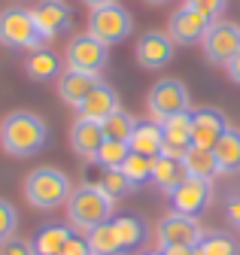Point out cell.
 <instances>
[{"label": "cell", "mask_w": 240, "mask_h": 255, "mask_svg": "<svg viewBox=\"0 0 240 255\" xmlns=\"http://www.w3.org/2000/svg\"><path fill=\"white\" fill-rule=\"evenodd\" d=\"M31 12H34V21L43 30L46 40H55V37L67 34L73 27V12H70V6L64 0H40Z\"/></svg>", "instance_id": "4fadbf2b"}, {"label": "cell", "mask_w": 240, "mask_h": 255, "mask_svg": "<svg viewBox=\"0 0 240 255\" xmlns=\"http://www.w3.org/2000/svg\"><path fill=\"white\" fill-rule=\"evenodd\" d=\"M116 110H122V107H119V94H116L107 82H98L95 91L76 107L79 119H92V122H104V119L113 116Z\"/></svg>", "instance_id": "ac0fdd59"}, {"label": "cell", "mask_w": 240, "mask_h": 255, "mask_svg": "<svg viewBox=\"0 0 240 255\" xmlns=\"http://www.w3.org/2000/svg\"><path fill=\"white\" fill-rule=\"evenodd\" d=\"M146 107L152 122H161L176 113H189V88L183 85V79H161L149 88Z\"/></svg>", "instance_id": "52a82bcc"}, {"label": "cell", "mask_w": 240, "mask_h": 255, "mask_svg": "<svg viewBox=\"0 0 240 255\" xmlns=\"http://www.w3.org/2000/svg\"><path fill=\"white\" fill-rule=\"evenodd\" d=\"M152 167H155V158L152 155H140V152H131L122 164V173L134 182V185H143V182H152Z\"/></svg>", "instance_id": "f1b7e54d"}, {"label": "cell", "mask_w": 240, "mask_h": 255, "mask_svg": "<svg viewBox=\"0 0 240 255\" xmlns=\"http://www.w3.org/2000/svg\"><path fill=\"white\" fill-rule=\"evenodd\" d=\"M61 255H92V252H88V240L85 237H70L67 243H64V249H61Z\"/></svg>", "instance_id": "d590c367"}, {"label": "cell", "mask_w": 240, "mask_h": 255, "mask_svg": "<svg viewBox=\"0 0 240 255\" xmlns=\"http://www.w3.org/2000/svg\"><path fill=\"white\" fill-rule=\"evenodd\" d=\"M158 246L167 249V246H189V249H198V243L204 240V228L192 216H183V213H167L161 222H158Z\"/></svg>", "instance_id": "9c48e42d"}, {"label": "cell", "mask_w": 240, "mask_h": 255, "mask_svg": "<svg viewBox=\"0 0 240 255\" xmlns=\"http://www.w3.org/2000/svg\"><path fill=\"white\" fill-rule=\"evenodd\" d=\"M55 82H58V85H55V88H58V98L76 110V107L88 98V94L95 91V85H98L101 79H98L95 73H82V70H70V67H64L61 76H58Z\"/></svg>", "instance_id": "2e32d148"}, {"label": "cell", "mask_w": 240, "mask_h": 255, "mask_svg": "<svg viewBox=\"0 0 240 255\" xmlns=\"http://www.w3.org/2000/svg\"><path fill=\"white\" fill-rule=\"evenodd\" d=\"M195 252L198 255H240L237 252V243L228 234H204V240L198 243Z\"/></svg>", "instance_id": "4dcf8cb0"}, {"label": "cell", "mask_w": 240, "mask_h": 255, "mask_svg": "<svg viewBox=\"0 0 240 255\" xmlns=\"http://www.w3.org/2000/svg\"><path fill=\"white\" fill-rule=\"evenodd\" d=\"M216 161H219V173H240V128H228L222 134V140L213 146Z\"/></svg>", "instance_id": "7402d4cb"}, {"label": "cell", "mask_w": 240, "mask_h": 255, "mask_svg": "<svg viewBox=\"0 0 240 255\" xmlns=\"http://www.w3.org/2000/svg\"><path fill=\"white\" fill-rule=\"evenodd\" d=\"M201 49H204L210 64H222V67H225V64L240 52V24L216 18L213 24H210V30L204 34Z\"/></svg>", "instance_id": "ba28073f"}, {"label": "cell", "mask_w": 240, "mask_h": 255, "mask_svg": "<svg viewBox=\"0 0 240 255\" xmlns=\"http://www.w3.org/2000/svg\"><path fill=\"white\" fill-rule=\"evenodd\" d=\"M101 125H104L107 140H122V143H128L131 134H134V128H137V119H134L131 113H125V110H116V113L107 116Z\"/></svg>", "instance_id": "4316f807"}, {"label": "cell", "mask_w": 240, "mask_h": 255, "mask_svg": "<svg viewBox=\"0 0 240 255\" xmlns=\"http://www.w3.org/2000/svg\"><path fill=\"white\" fill-rule=\"evenodd\" d=\"M0 255H34V246H31V240L9 237L6 243H0Z\"/></svg>", "instance_id": "836d02e7"}, {"label": "cell", "mask_w": 240, "mask_h": 255, "mask_svg": "<svg viewBox=\"0 0 240 255\" xmlns=\"http://www.w3.org/2000/svg\"><path fill=\"white\" fill-rule=\"evenodd\" d=\"M15 228H18V213L9 201L0 198V243H6L9 237H15Z\"/></svg>", "instance_id": "1f68e13d"}, {"label": "cell", "mask_w": 240, "mask_h": 255, "mask_svg": "<svg viewBox=\"0 0 240 255\" xmlns=\"http://www.w3.org/2000/svg\"><path fill=\"white\" fill-rule=\"evenodd\" d=\"M143 3H149V6H167L170 0H143Z\"/></svg>", "instance_id": "ab89813d"}, {"label": "cell", "mask_w": 240, "mask_h": 255, "mask_svg": "<svg viewBox=\"0 0 240 255\" xmlns=\"http://www.w3.org/2000/svg\"><path fill=\"white\" fill-rule=\"evenodd\" d=\"M167 198H170V207H173L170 213H183V216L195 219L207 210L210 198H213V182L198 179V176H186Z\"/></svg>", "instance_id": "30bf717a"}, {"label": "cell", "mask_w": 240, "mask_h": 255, "mask_svg": "<svg viewBox=\"0 0 240 255\" xmlns=\"http://www.w3.org/2000/svg\"><path fill=\"white\" fill-rule=\"evenodd\" d=\"M98 185L107 191V195L113 198V201H119V198H125V195H131V191L137 188L125 173H122V167L119 170H104V176L98 179Z\"/></svg>", "instance_id": "f546056e"}, {"label": "cell", "mask_w": 240, "mask_h": 255, "mask_svg": "<svg viewBox=\"0 0 240 255\" xmlns=\"http://www.w3.org/2000/svg\"><path fill=\"white\" fill-rule=\"evenodd\" d=\"M225 216H228V222L234 228H240V188H234L225 198Z\"/></svg>", "instance_id": "e575fe53"}, {"label": "cell", "mask_w": 240, "mask_h": 255, "mask_svg": "<svg viewBox=\"0 0 240 255\" xmlns=\"http://www.w3.org/2000/svg\"><path fill=\"white\" fill-rule=\"evenodd\" d=\"M113 228H116V234H119L122 252H134V249H140L143 240H146V222H143L140 216H131V213L116 216V219H113Z\"/></svg>", "instance_id": "603a6c76"}, {"label": "cell", "mask_w": 240, "mask_h": 255, "mask_svg": "<svg viewBox=\"0 0 240 255\" xmlns=\"http://www.w3.org/2000/svg\"><path fill=\"white\" fill-rule=\"evenodd\" d=\"M73 237V231L67 225H43L37 231V237L31 240L34 246V255H61L64 243Z\"/></svg>", "instance_id": "cb8c5ba5"}, {"label": "cell", "mask_w": 240, "mask_h": 255, "mask_svg": "<svg viewBox=\"0 0 240 255\" xmlns=\"http://www.w3.org/2000/svg\"><path fill=\"white\" fill-rule=\"evenodd\" d=\"M88 9H98V6H107V3H119V0H82Z\"/></svg>", "instance_id": "f35d334b"}, {"label": "cell", "mask_w": 240, "mask_h": 255, "mask_svg": "<svg viewBox=\"0 0 240 255\" xmlns=\"http://www.w3.org/2000/svg\"><path fill=\"white\" fill-rule=\"evenodd\" d=\"M131 30H134V18L122 3L98 6V9H92V15H88V34L95 40H101L104 46L122 43L125 37H131Z\"/></svg>", "instance_id": "5b68a950"}, {"label": "cell", "mask_w": 240, "mask_h": 255, "mask_svg": "<svg viewBox=\"0 0 240 255\" xmlns=\"http://www.w3.org/2000/svg\"><path fill=\"white\" fill-rule=\"evenodd\" d=\"M107 134H104V125L101 122H92V119H76L73 128H70V149L82 158H92L98 155V149L104 146Z\"/></svg>", "instance_id": "e0dca14e"}, {"label": "cell", "mask_w": 240, "mask_h": 255, "mask_svg": "<svg viewBox=\"0 0 240 255\" xmlns=\"http://www.w3.org/2000/svg\"><path fill=\"white\" fill-rule=\"evenodd\" d=\"M213 21L216 18H210V15H204V12H198V9H192V6L183 3V6L170 15L167 34H170V40L176 46H195V43L204 40V34L210 30V24H213Z\"/></svg>", "instance_id": "8fae6325"}, {"label": "cell", "mask_w": 240, "mask_h": 255, "mask_svg": "<svg viewBox=\"0 0 240 255\" xmlns=\"http://www.w3.org/2000/svg\"><path fill=\"white\" fill-rule=\"evenodd\" d=\"M173 46L176 43L170 40V34H164V30H146L134 46V58H137V64L143 70H161L173 58Z\"/></svg>", "instance_id": "7c38bea8"}, {"label": "cell", "mask_w": 240, "mask_h": 255, "mask_svg": "<svg viewBox=\"0 0 240 255\" xmlns=\"http://www.w3.org/2000/svg\"><path fill=\"white\" fill-rule=\"evenodd\" d=\"M225 3H228V0H186V6H192V9H198V12L210 15V18H219Z\"/></svg>", "instance_id": "d6a6232c"}, {"label": "cell", "mask_w": 240, "mask_h": 255, "mask_svg": "<svg viewBox=\"0 0 240 255\" xmlns=\"http://www.w3.org/2000/svg\"><path fill=\"white\" fill-rule=\"evenodd\" d=\"M161 255H198V252L189 246H167V249H161Z\"/></svg>", "instance_id": "74e56055"}, {"label": "cell", "mask_w": 240, "mask_h": 255, "mask_svg": "<svg viewBox=\"0 0 240 255\" xmlns=\"http://www.w3.org/2000/svg\"><path fill=\"white\" fill-rule=\"evenodd\" d=\"M186 179V170L183 164H179V158H164L158 155L155 158V167H152V182L164 191V195H170V191Z\"/></svg>", "instance_id": "d4e9b609"}, {"label": "cell", "mask_w": 240, "mask_h": 255, "mask_svg": "<svg viewBox=\"0 0 240 255\" xmlns=\"http://www.w3.org/2000/svg\"><path fill=\"white\" fill-rule=\"evenodd\" d=\"M46 43H49V40L43 37V30L37 27L31 9L9 6V9L0 12V46L34 52V49H43Z\"/></svg>", "instance_id": "277c9868"}, {"label": "cell", "mask_w": 240, "mask_h": 255, "mask_svg": "<svg viewBox=\"0 0 240 255\" xmlns=\"http://www.w3.org/2000/svg\"><path fill=\"white\" fill-rule=\"evenodd\" d=\"M24 70L31 79L37 82H49V79H58L64 70V58H58L52 49H34V52H27V61H24Z\"/></svg>", "instance_id": "ffe728a7"}, {"label": "cell", "mask_w": 240, "mask_h": 255, "mask_svg": "<svg viewBox=\"0 0 240 255\" xmlns=\"http://www.w3.org/2000/svg\"><path fill=\"white\" fill-rule=\"evenodd\" d=\"M24 198L31 207L37 210H55V207H64L70 191H73V182L64 170L58 167H37L27 173L24 179Z\"/></svg>", "instance_id": "3957f363"}, {"label": "cell", "mask_w": 240, "mask_h": 255, "mask_svg": "<svg viewBox=\"0 0 240 255\" xmlns=\"http://www.w3.org/2000/svg\"><path fill=\"white\" fill-rule=\"evenodd\" d=\"M64 207H67V222L76 231H95V228L104 225V222L113 219L116 201L101 185H79V188L70 191Z\"/></svg>", "instance_id": "7a4b0ae2"}, {"label": "cell", "mask_w": 240, "mask_h": 255, "mask_svg": "<svg viewBox=\"0 0 240 255\" xmlns=\"http://www.w3.org/2000/svg\"><path fill=\"white\" fill-rule=\"evenodd\" d=\"M186 176H198V179H207L213 182L219 176V161H216V152L213 149H204V146H189L186 155L179 158Z\"/></svg>", "instance_id": "d6986e66"}, {"label": "cell", "mask_w": 240, "mask_h": 255, "mask_svg": "<svg viewBox=\"0 0 240 255\" xmlns=\"http://www.w3.org/2000/svg\"><path fill=\"white\" fill-rule=\"evenodd\" d=\"M228 131V119L219 113V110H198L192 113V146H204V149H213L222 134Z\"/></svg>", "instance_id": "9a60e30c"}, {"label": "cell", "mask_w": 240, "mask_h": 255, "mask_svg": "<svg viewBox=\"0 0 240 255\" xmlns=\"http://www.w3.org/2000/svg\"><path fill=\"white\" fill-rule=\"evenodd\" d=\"M143 255H161V249H158V252H143Z\"/></svg>", "instance_id": "60d3db41"}, {"label": "cell", "mask_w": 240, "mask_h": 255, "mask_svg": "<svg viewBox=\"0 0 240 255\" xmlns=\"http://www.w3.org/2000/svg\"><path fill=\"white\" fill-rule=\"evenodd\" d=\"M225 73H228V79H231V82H237V85H240V52L225 64Z\"/></svg>", "instance_id": "8d00e7d4"}, {"label": "cell", "mask_w": 240, "mask_h": 255, "mask_svg": "<svg viewBox=\"0 0 240 255\" xmlns=\"http://www.w3.org/2000/svg\"><path fill=\"white\" fill-rule=\"evenodd\" d=\"M128 146H131V152L158 158V155H161V146H164V137H161L158 122H149V119L140 122V119H137V128H134V134H131Z\"/></svg>", "instance_id": "44dd1931"}, {"label": "cell", "mask_w": 240, "mask_h": 255, "mask_svg": "<svg viewBox=\"0 0 240 255\" xmlns=\"http://www.w3.org/2000/svg\"><path fill=\"white\" fill-rule=\"evenodd\" d=\"M46 143H49V125L43 122V116L15 110L0 119V146H3L6 155L31 158V155L43 152Z\"/></svg>", "instance_id": "6da1fadb"}, {"label": "cell", "mask_w": 240, "mask_h": 255, "mask_svg": "<svg viewBox=\"0 0 240 255\" xmlns=\"http://www.w3.org/2000/svg\"><path fill=\"white\" fill-rule=\"evenodd\" d=\"M158 128H161V137H164L161 155L164 158H183L186 149L192 146V113L167 116L158 122Z\"/></svg>", "instance_id": "5bb4252c"}, {"label": "cell", "mask_w": 240, "mask_h": 255, "mask_svg": "<svg viewBox=\"0 0 240 255\" xmlns=\"http://www.w3.org/2000/svg\"><path fill=\"white\" fill-rule=\"evenodd\" d=\"M131 155V146L122 140H104V146L98 149V155L92 158L95 164H101L104 170H119L125 164V158Z\"/></svg>", "instance_id": "83f0119b"}, {"label": "cell", "mask_w": 240, "mask_h": 255, "mask_svg": "<svg viewBox=\"0 0 240 255\" xmlns=\"http://www.w3.org/2000/svg\"><path fill=\"white\" fill-rule=\"evenodd\" d=\"M85 240H88V252H92V255H119V252H122L119 234H116V228H113V219L104 222L101 228L88 231Z\"/></svg>", "instance_id": "484cf974"}, {"label": "cell", "mask_w": 240, "mask_h": 255, "mask_svg": "<svg viewBox=\"0 0 240 255\" xmlns=\"http://www.w3.org/2000/svg\"><path fill=\"white\" fill-rule=\"evenodd\" d=\"M107 61H110V46H104L92 34H76L64 49V64L70 70H82V73L98 76L107 67Z\"/></svg>", "instance_id": "8992f818"}]
</instances>
